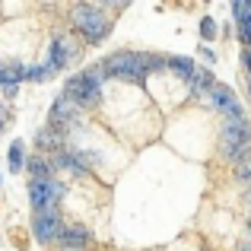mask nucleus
Segmentation results:
<instances>
[{"mask_svg":"<svg viewBox=\"0 0 251 251\" xmlns=\"http://www.w3.org/2000/svg\"><path fill=\"white\" fill-rule=\"evenodd\" d=\"M220 150L229 162H239L251 150V124L248 118H226L220 130Z\"/></svg>","mask_w":251,"mask_h":251,"instance_id":"obj_1","label":"nucleus"},{"mask_svg":"<svg viewBox=\"0 0 251 251\" xmlns=\"http://www.w3.org/2000/svg\"><path fill=\"white\" fill-rule=\"evenodd\" d=\"M70 23H74L76 29L83 32V38H86V42H92V45L102 42V38L111 32L108 16H105L99 6H92V3H76L74 13H70Z\"/></svg>","mask_w":251,"mask_h":251,"instance_id":"obj_2","label":"nucleus"},{"mask_svg":"<svg viewBox=\"0 0 251 251\" xmlns=\"http://www.w3.org/2000/svg\"><path fill=\"white\" fill-rule=\"evenodd\" d=\"M64 197V184L57 178H45V181H29V201L32 207L38 210H48V207H57V201Z\"/></svg>","mask_w":251,"mask_h":251,"instance_id":"obj_3","label":"nucleus"},{"mask_svg":"<svg viewBox=\"0 0 251 251\" xmlns=\"http://www.w3.org/2000/svg\"><path fill=\"white\" fill-rule=\"evenodd\" d=\"M80 118V105L74 102V99H67L61 92V96L54 99V105H51V127H57V130H67L70 124Z\"/></svg>","mask_w":251,"mask_h":251,"instance_id":"obj_4","label":"nucleus"},{"mask_svg":"<svg viewBox=\"0 0 251 251\" xmlns=\"http://www.w3.org/2000/svg\"><path fill=\"white\" fill-rule=\"evenodd\" d=\"M210 105H213V108H220L226 118H245L242 102L235 99V92L229 89V86H223V83L213 86V92H210Z\"/></svg>","mask_w":251,"mask_h":251,"instance_id":"obj_5","label":"nucleus"},{"mask_svg":"<svg viewBox=\"0 0 251 251\" xmlns=\"http://www.w3.org/2000/svg\"><path fill=\"white\" fill-rule=\"evenodd\" d=\"M32 232H35V239L42 242V245H51V242H61L64 223H61V216H35Z\"/></svg>","mask_w":251,"mask_h":251,"instance_id":"obj_6","label":"nucleus"},{"mask_svg":"<svg viewBox=\"0 0 251 251\" xmlns=\"http://www.w3.org/2000/svg\"><path fill=\"white\" fill-rule=\"evenodd\" d=\"M92 242V232L86 226H80V223H70V226H64L61 232V242L57 245H67V248H86Z\"/></svg>","mask_w":251,"mask_h":251,"instance_id":"obj_7","label":"nucleus"},{"mask_svg":"<svg viewBox=\"0 0 251 251\" xmlns=\"http://www.w3.org/2000/svg\"><path fill=\"white\" fill-rule=\"evenodd\" d=\"M67 57H70V45L64 42V38H54V42H51V57H48V64H45V74L54 76L57 70L67 64Z\"/></svg>","mask_w":251,"mask_h":251,"instance_id":"obj_8","label":"nucleus"},{"mask_svg":"<svg viewBox=\"0 0 251 251\" xmlns=\"http://www.w3.org/2000/svg\"><path fill=\"white\" fill-rule=\"evenodd\" d=\"M188 86H191V96L210 99V92H213V86H216V76L210 74L207 67H203V70H194V80H191Z\"/></svg>","mask_w":251,"mask_h":251,"instance_id":"obj_9","label":"nucleus"},{"mask_svg":"<svg viewBox=\"0 0 251 251\" xmlns=\"http://www.w3.org/2000/svg\"><path fill=\"white\" fill-rule=\"evenodd\" d=\"M25 172L32 175V181H45V178H51V162L45 156H29L25 159Z\"/></svg>","mask_w":251,"mask_h":251,"instance_id":"obj_10","label":"nucleus"},{"mask_svg":"<svg viewBox=\"0 0 251 251\" xmlns=\"http://www.w3.org/2000/svg\"><path fill=\"white\" fill-rule=\"evenodd\" d=\"M35 143H38V150H64V130H57V127H45L42 134L35 137Z\"/></svg>","mask_w":251,"mask_h":251,"instance_id":"obj_11","label":"nucleus"},{"mask_svg":"<svg viewBox=\"0 0 251 251\" xmlns=\"http://www.w3.org/2000/svg\"><path fill=\"white\" fill-rule=\"evenodd\" d=\"M86 76V92H83V108H92V105H99V99H102V80H96L92 74H83Z\"/></svg>","mask_w":251,"mask_h":251,"instance_id":"obj_12","label":"nucleus"},{"mask_svg":"<svg viewBox=\"0 0 251 251\" xmlns=\"http://www.w3.org/2000/svg\"><path fill=\"white\" fill-rule=\"evenodd\" d=\"M169 70H175L178 76H181L184 83H191L194 80V61H191V57H169Z\"/></svg>","mask_w":251,"mask_h":251,"instance_id":"obj_13","label":"nucleus"},{"mask_svg":"<svg viewBox=\"0 0 251 251\" xmlns=\"http://www.w3.org/2000/svg\"><path fill=\"white\" fill-rule=\"evenodd\" d=\"M83 92H86V76H83V74H80V76H70L67 86H64V96L74 99V102L83 108Z\"/></svg>","mask_w":251,"mask_h":251,"instance_id":"obj_14","label":"nucleus"},{"mask_svg":"<svg viewBox=\"0 0 251 251\" xmlns=\"http://www.w3.org/2000/svg\"><path fill=\"white\" fill-rule=\"evenodd\" d=\"M10 172H25V143L23 140L10 143Z\"/></svg>","mask_w":251,"mask_h":251,"instance_id":"obj_15","label":"nucleus"},{"mask_svg":"<svg viewBox=\"0 0 251 251\" xmlns=\"http://www.w3.org/2000/svg\"><path fill=\"white\" fill-rule=\"evenodd\" d=\"M235 29H239V42L245 45V48H251V13L245 19H239V23H235Z\"/></svg>","mask_w":251,"mask_h":251,"instance_id":"obj_16","label":"nucleus"},{"mask_svg":"<svg viewBox=\"0 0 251 251\" xmlns=\"http://www.w3.org/2000/svg\"><path fill=\"white\" fill-rule=\"evenodd\" d=\"M235 172H239L242 181H248V184H251V150H248L245 156H242L239 162H235Z\"/></svg>","mask_w":251,"mask_h":251,"instance_id":"obj_17","label":"nucleus"},{"mask_svg":"<svg viewBox=\"0 0 251 251\" xmlns=\"http://www.w3.org/2000/svg\"><path fill=\"white\" fill-rule=\"evenodd\" d=\"M201 35L203 38H216V19H210V16L201 19Z\"/></svg>","mask_w":251,"mask_h":251,"instance_id":"obj_18","label":"nucleus"},{"mask_svg":"<svg viewBox=\"0 0 251 251\" xmlns=\"http://www.w3.org/2000/svg\"><path fill=\"white\" fill-rule=\"evenodd\" d=\"M232 16H235V23L248 16V0H232Z\"/></svg>","mask_w":251,"mask_h":251,"instance_id":"obj_19","label":"nucleus"},{"mask_svg":"<svg viewBox=\"0 0 251 251\" xmlns=\"http://www.w3.org/2000/svg\"><path fill=\"white\" fill-rule=\"evenodd\" d=\"M108 6H115V10H127L130 6V0H105Z\"/></svg>","mask_w":251,"mask_h":251,"instance_id":"obj_20","label":"nucleus"},{"mask_svg":"<svg viewBox=\"0 0 251 251\" xmlns=\"http://www.w3.org/2000/svg\"><path fill=\"white\" fill-rule=\"evenodd\" d=\"M242 67H245L248 74H251V48H245V51H242Z\"/></svg>","mask_w":251,"mask_h":251,"instance_id":"obj_21","label":"nucleus"},{"mask_svg":"<svg viewBox=\"0 0 251 251\" xmlns=\"http://www.w3.org/2000/svg\"><path fill=\"white\" fill-rule=\"evenodd\" d=\"M201 54H203V61H207V64H213V61H216V54H213L210 48H201Z\"/></svg>","mask_w":251,"mask_h":251,"instance_id":"obj_22","label":"nucleus"},{"mask_svg":"<svg viewBox=\"0 0 251 251\" xmlns=\"http://www.w3.org/2000/svg\"><path fill=\"white\" fill-rule=\"evenodd\" d=\"M245 201H248V207H251V188L245 191Z\"/></svg>","mask_w":251,"mask_h":251,"instance_id":"obj_23","label":"nucleus"},{"mask_svg":"<svg viewBox=\"0 0 251 251\" xmlns=\"http://www.w3.org/2000/svg\"><path fill=\"white\" fill-rule=\"evenodd\" d=\"M61 251H83V248H67V245H61Z\"/></svg>","mask_w":251,"mask_h":251,"instance_id":"obj_24","label":"nucleus"},{"mask_svg":"<svg viewBox=\"0 0 251 251\" xmlns=\"http://www.w3.org/2000/svg\"><path fill=\"white\" fill-rule=\"evenodd\" d=\"M239 251H251V242H248V245H242V248H239Z\"/></svg>","mask_w":251,"mask_h":251,"instance_id":"obj_25","label":"nucleus"},{"mask_svg":"<svg viewBox=\"0 0 251 251\" xmlns=\"http://www.w3.org/2000/svg\"><path fill=\"white\" fill-rule=\"evenodd\" d=\"M248 96H251V80H248Z\"/></svg>","mask_w":251,"mask_h":251,"instance_id":"obj_26","label":"nucleus"},{"mask_svg":"<svg viewBox=\"0 0 251 251\" xmlns=\"http://www.w3.org/2000/svg\"><path fill=\"white\" fill-rule=\"evenodd\" d=\"M248 235H251V220H248Z\"/></svg>","mask_w":251,"mask_h":251,"instance_id":"obj_27","label":"nucleus"},{"mask_svg":"<svg viewBox=\"0 0 251 251\" xmlns=\"http://www.w3.org/2000/svg\"><path fill=\"white\" fill-rule=\"evenodd\" d=\"M3 70H6V67H3V64H0V74H3Z\"/></svg>","mask_w":251,"mask_h":251,"instance_id":"obj_28","label":"nucleus"},{"mask_svg":"<svg viewBox=\"0 0 251 251\" xmlns=\"http://www.w3.org/2000/svg\"><path fill=\"white\" fill-rule=\"evenodd\" d=\"M0 130H3V121H0Z\"/></svg>","mask_w":251,"mask_h":251,"instance_id":"obj_29","label":"nucleus"}]
</instances>
